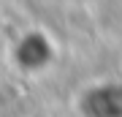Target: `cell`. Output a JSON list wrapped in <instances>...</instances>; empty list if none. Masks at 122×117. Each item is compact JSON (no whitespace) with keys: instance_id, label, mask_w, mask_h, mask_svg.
I'll return each mask as SVG.
<instances>
[{"instance_id":"obj_1","label":"cell","mask_w":122,"mask_h":117,"mask_svg":"<svg viewBox=\"0 0 122 117\" xmlns=\"http://www.w3.org/2000/svg\"><path fill=\"white\" fill-rule=\"evenodd\" d=\"M79 117H122V79H103L76 98Z\"/></svg>"},{"instance_id":"obj_2","label":"cell","mask_w":122,"mask_h":117,"mask_svg":"<svg viewBox=\"0 0 122 117\" xmlns=\"http://www.w3.org/2000/svg\"><path fill=\"white\" fill-rule=\"evenodd\" d=\"M57 57V46L44 30H27L14 44V60L27 74H41Z\"/></svg>"}]
</instances>
